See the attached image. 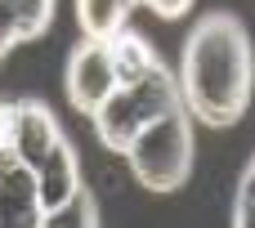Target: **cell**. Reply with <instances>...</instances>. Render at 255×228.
<instances>
[{
    "instance_id": "obj_15",
    "label": "cell",
    "mask_w": 255,
    "mask_h": 228,
    "mask_svg": "<svg viewBox=\"0 0 255 228\" xmlns=\"http://www.w3.org/2000/svg\"><path fill=\"white\" fill-rule=\"evenodd\" d=\"M9 166H18V161H13V152H9V148H4V143H0V179H4V175H9Z\"/></svg>"
},
{
    "instance_id": "obj_6",
    "label": "cell",
    "mask_w": 255,
    "mask_h": 228,
    "mask_svg": "<svg viewBox=\"0 0 255 228\" xmlns=\"http://www.w3.org/2000/svg\"><path fill=\"white\" fill-rule=\"evenodd\" d=\"M36 170V193H40V206L45 215H54L58 206H67L85 184H81V161H76V148L67 143V134H58V143L31 166Z\"/></svg>"
},
{
    "instance_id": "obj_3",
    "label": "cell",
    "mask_w": 255,
    "mask_h": 228,
    "mask_svg": "<svg viewBox=\"0 0 255 228\" xmlns=\"http://www.w3.org/2000/svg\"><path fill=\"white\" fill-rule=\"evenodd\" d=\"M193 116L188 108H170L166 116H157L130 148H126V161H130V175L134 184H143L148 193H175L188 184L193 175V148H197V134H193Z\"/></svg>"
},
{
    "instance_id": "obj_13",
    "label": "cell",
    "mask_w": 255,
    "mask_h": 228,
    "mask_svg": "<svg viewBox=\"0 0 255 228\" xmlns=\"http://www.w3.org/2000/svg\"><path fill=\"white\" fill-rule=\"evenodd\" d=\"M27 36H22V22H18V13L9 9V0H0V58L9 54V49H18Z\"/></svg>"
},
{
    "instance_id": "obj_2",
    "label": "cell",
    "mask_w": 255,
    "mask_h": 228,
    "mask_svg": "<svg viewBox=\"0 0 255 228\" xmlns=\"http://www.w3.org/2000/svg\"><path fill=\"white\" fill-rule=\"evenodd\" d=\"M179 103H184V99H179V76L161 63V67L148 72L143 81L117 85V90L108 94V103H103L90 121H94L99 143H103L108 152H121V157H126V148H130L157 116H166V112L179 108Z\"/></svg>"
},
{
    "instance_id": "obj_10",
    "label": "cell",
    "mask_w": 255,
    "mask_h": 228,
    "mask_svg": "<svg viewBox=\"0 0 255 228\" xmlns=\"http://www.w3.org/2000/svg\"><path fill=\"white\" fill-rule=\"evenodd\" d=\"M94 224H99V206H94V193L90 188H81L54 215H45V228H94Z\"/></svg>"
},
{
    "instance_id": "obj_16",
    "label": "cell",
    "mask_w": 255,
    "mask_h": 228,
    "mask_svg": "<svg viewBox=\"0 0 255 228\" xmlns=\"http://www.w3.org/2000/svg\"><path fill=\"white\" fill-rule=\"evenodd\" d=\"M134 4H139V0H134Z\"/></svg>"
},
{
    "instance_id": "obj_12",
    "label": "cell",
    "mask_w": 255,
    "mask_h": 228,
    "mask_svg": "<svg viewBox=\"0 0 255 228\" xmlns=\"http://www.w3.org/2000/svg\"><path fill=\"white\" fill-rule=\"evenodd\" d=\"M233 224L255 228V152L242 166V179H238V193H233Z\"/></svg>"
},
{
    "instance_id": "obj_1",
    "label": "cell",
    "mask_w": 255,
    "mask_h": 228,
    "mask_svg": "<svg viewBox=\"0 0 255 228\" xmlns=\"http://www.w3.org/2000/svg\"><path fill=\"white\" fill-rule=\"evenodd\" d=\"M179 99L193 121L224 130L238 125L255 90V45L238 13H202L179 49Z\"/></svg>"
},
{
    "instance_id": "obj_14",
    "label": "cell",
    "mask_w": 255,
    "mask_h": 228,
    "mask_svg": "<svg viewBox=\"0 0 255 228\" xmlns=\"http://www.w3.org/2000/svg\"><path fill=\"white\" fill-rule=\"evenodd\" d=\"M157 18H166V22H175V18H184L188 9H193V0H143Z\"/></svg>"
},
{
    "instance_id": "obj_5",
    "label": "cell",
    "mask_w": 255,
    "mask_h": 228,
    "mask_svg": "<svg viewBox=\"0 0 255 228\" xmlns=\"http://www.w3.org/2000/svg\"><path fill=\"white\" fill-rule=\"evenodd\" d=\"M58 121L40 99H9L0 103V143L13 152V161L36 166L54 143H58Z\"/></svg>"
},
{
    "instance_id": "obj_9",
    "label": "cell",
    "mask_w": 255,
    "mask_h": 228,
    "mask_svg": "<svg viewBox=\"0 0 255 228\" xmlns=\"http://www.w3.org/2000/svg\"><path fill=\"white\" fill-rule=\"evenodd\" d=\"M130 9H134V0H76L81 36H94V40L117 36V31L130 22Z\"/></svg>"
},
{
    "instance_id": "obj_4",
    "label": "cell",
    "mask_w": 255,
    "mask_h": 228,
    "mask_svg": "<svg viewBox=\"0 0 255 228\" xmlns=\"http://www.w3.org/2000/svg\"><path fill=\"white\" fill-rule=\"evenodd\" d=\"M117 63H112V49L108 40H94V36H81V45L67 54V67H63V94L76 112L94 116L108 94L117 90Z\"/></svg>"
},
{
    "instance_id": "obj_11",
    "label": "cell",
    "mask_w": 255,
    "mask_h": 228,
    "mask_svg": "<svg viewBox=\"0 0 255 228\" xmlns=\"http://www.w3.org/2000/svg\"><path fill=\"white\" fill-rule=\"evenodd\" d=\"M9 9L18 13V22H22V36H27V40L45 36V31H49V22H54V0H9Z\"/></svg>"
},
{
    "instance_id": "obj_8",
    "label": "cell",
    "mask_w": 255,
    "mask_h": 228,
    "mask_svg": "<svg viewBox=\"0 0 255 228\" xmlns=\"http://www.w3.org/2000/svg\"><path fill=\"white\" fill-rule=\"evenodd\" d=\"M108 49H112V63H117V81L121 85H134V81H143L148 72H157L161 67V54L148 45V36H139L130 22L117 31V36H108Z\"/></svg>"
},
{
    "instance_id": "obj_7",
    "label": "cell",
    "mask_w": 255,
    "mask_h": 228,
    "mask_svg": "<svg viewBox=\"0 0 255 228\" xmlns=\"http://www.w3.org/2000/svg\"><path fill=\"white\" fill-rule=\"evenodd\" d=\"M0 228H45V206L36 193V170L31 166H9L0 179Z\"/></svg>"
}]
</instances>
